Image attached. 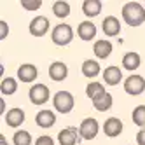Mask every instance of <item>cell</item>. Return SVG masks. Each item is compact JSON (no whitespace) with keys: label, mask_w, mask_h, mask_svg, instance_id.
<instances>
[{"label":"cell","mask_w":145,"mask_h":145,"mask_svg":"<svg viewBox=\"0 0 145 145\" xmlns=\"http://www.w3.org/2000/svg\"><path fill=\"white\" fill-rule=\"evenodd\" d=\"M122 19L129 26H140L145 21V7L140 2H128L122 7Z\"/></svg>","instance_id":"obj_1"},{"label":"cell","mask_w":145,"mask_h":145,"mask_svg":"<svg viewBox=\"0 0 145 145\" xmlns=\"http://www.w3.org/2000/svg\"><path fill=\"white\" fill-rule=\"evenodd\" d=\"M51 40L56 46H68L74 40V30L68 23H59L51 32Z\"/></svg>","instance_id":"obj_2"},{"label":"cell","mask_w":145,"mask_h":145,"mask_svg":"<svg viewBox=\"0 0 145 145\" xmlns=\"http://www.w3.org/2000/svg\"><path fill=\"white\" fill-rule=\"evenodd\" d=\"M53 105H54V110L59 114H70L74 110L75 98L70 91H58L53 96Z\"/></svg>","instance_id":"obj_3"},{"label":"cell","mask_w":145,"mask_h":145,"mask_svg":"<svg viewBox=\"0 0 145 145\" xmlns=\"http://www.w3.org/2000/svg\"><path fill=\"white\" fill-rule=\"evenodd\" d=\"M28 100L33 105H44L49 101V88L46 84H33L28 91Z\"/></svg>","instance_id":"obj_4"},{"label":"cell","mask_w":145,"mask_h":145,"mask_svg":"<svg viewBox=\"0 0 145 145\" xmlns=\"http://www.w3.org/2000/svg\"><path fill=\"white\" fill-rule=\"evenodd\" d=\"M100 131V124L96 119H93V117H86L84 121L80 122V126H79V133H80V138L82 140H93V138H96V135Z\"/></svg>","instance_id":"obj_5"},{"label":"cell","mask_w":145,"mask_h":145,"mask_svg":"<svg viewBox=\"0 0 145 145\" xmlns=\"http://www.w3.org/2000/svg\"><path fill=\"white\" fill-rule=\"evenodd\" d=\"M124 91L131 96H138L145 91V79L142 75H129L124 80Z\"/></svg>","instance_id":"obj_6"},{"label":"cell","mask_w":145,"mask_h":145,"mask_svg":"<svg viewBox=\"0 0 145 145\" xmlns=\"http://www.w3.org/2000/svg\"><path fill=\"white\" fill-rule=\"evenodd\" d=\"M28 32L33 37H44L49 32V19L46 16H35L28 25Z\"/></svg>","instance_id":"obj_7"},{"label":"cell","mask_w":145,"mask_h":145,"mask_svg":"<svg viewBox=\"0 0 145 145\" xmlns=\"http://www.w3.org/2000/svg\"><path fill=\"white\" fill-rule=\"evenodd\" d=\"M4 121H5V124L9 128H19L25 122V110L19 108V107H14L11 110H7V114L4 116Z\"/></svg>","instance_id":"obj_8"},{"label":"cell","mask_w":145,"mask_h":145,"mask_svg":"<svg viewBox=\"0 0 145 145\" xmlns=\"http://www.w3.org/2000/svg\"><path fill=\"white\" fill-rule=\"evenodd\" d=\"M35 124L39 128H42V129H47V128H53L54 124H56V114L53 110H40L37 112V116H35Z\"/></svg>","instance_id":"obj_9"},{"label":"cell","mask_w":145,"mask_h":145,"mask_svg":"<svg viewBox=\"0 0 145 145\" xmlns=\"http://www.w3.org/2000/svg\"><path fill=\"white\" fill-rule=\"evenodd\" d=\"M96 25L93 21H80L79 26H77V35L80 40H84V42H89L96 37Z\"/></svg>","instance_id":"obj_10"},{"label":"cell","mask_w":145,"mask_h":145,"mask_svg":"<svg viewBox=\"0 0 145 145\" xmlns=\"http://www.w3.org/2000/svg\"><path fill=\"white\" fill-rule=\"evenodd\" d=\"M80 138V133L75 128H65L58 133V142L59 145H77Z\"/></svg>","instance_id":"obj_11"},{"label":"cell","mask_w":145,"mask_h":145,"mask_svg":"<svg viewBox=\"0 0 145 145\" xmlns=\"http://www.w3.org/2000/svg\"><path fill=\"white\" fill-rule=\"evenodd\" d=\"M39 75V70L35 65L32 63H23L21 67L18 68V79L21 82H26V84H30V82H33Z\"/></svg>","instance_id":"obj_12"},{"label":"cell","mask_w":145,"mask_h":145,"mask_svg":"<svg viewBox=\"0 0 145 145\" xmlns=\"http://www.w3.org/2000/svg\"><path fill=\"white\" fill-rule=\"evenodd\" d=\"M101 30H103V33L107 37H116L121 32V21L116 16H107L101 21Z\"/></svg>","instance_id":"obj_13"},{"label":"cell","mask_w":145,"mask_h":145,"mask_svg":"<svg viewBox=\"0 0 145 145\" xmlns=\"http://www.w3.org/2000/svg\"><path fill=\"white\" fill-rule=\"evenodd\" d=\"M103 131L108 138H116L122 133V121L117 117H108L105 122H103Z\"/></svg>","instance_id":"obj_14"},{"label":"cell","mask_w":145,"mask_h":145,"mask_svg":"<svg viewBox=\"0 0 145 145\" xmlns=\"http://www.w3.org/2000/svg\"><path fill=\"white\" fill-rule=\"evenodd\" d=\"M103 80H105L107 86H117L119 82L122 80V72L119 67L116 65H110L103 70Z\"/></svg>","instance_id":"obj_15"},{"label":"cell","mask_w":145,"mask_h":145,"mask_svg":"<svg viewBox=\"0 0 145 145\" xmlns=\"http://www.w3.org/2000/svg\"><path fill=\"white\" fill-rule=\"evenodd\" d=\"M67 75H68V67L63 63V61H54V63H51V67H49V77L53 79L54 82L65 80Z\"/></svg>","instance_id":"obj_16"},{"label":"cell","mask_w":145,"mask_h":145,"mask_svg":"<svg viewBox=\"0 0 145 145\" xmlns=\"http://www.w3.org/2000/svg\"><path fill=\"white\" fill-rule=\"evenodd\" d=\"M93 53H95V56L98 59H107L110 54H112V42L110 40H96L95 46H93Z\"/></svg>","instance_id":"obj_17"},{"label":"cell","mask_w":145,"mask_h":145,"mask_svg":"<svg viewBox=\"0 0 145 145\" xmlns=\"http://www.w3.org/2000/svg\"><path fill=\"white\" fill-rule=\"evenodd\" d=\"M93 101V107H95L98 112H107L112 105H114V98H112V95L110 93H101L100 96H96L95 100H91Z\"/></svg>","instance_id":"obj_18"},{"label":"cell","mask_w":145,"mask_h":145,"mask_svg":"<svg viewBox=\"0 0 145 145\" xmlns=\"http://www.w3.org/2000/svg\"><path fill=\"white\" fill-rule=\"evenodd\" d=\"M140 65H142V58H140L138 53H135V51H129V53H126L122 56V68L133 72V70H137Z\"/></svg>","instance_id":"obj_19"},{"label":"cell","mask_w":145,"mask_h":145,"mask_svg":"<svg viewBox=\"0 0 145 145\" xmlns=\"http://www.w3.org/2000/svg\"><path fill=\"white\" fill-rule=\"evenodd\" d=\"M103 4L100 0H84L82 2V12H84L88 18H96L101 12Z\"/></svg>","instance_id":"obj_20"},{"label":"cell","mask_w":145,"mask_h":145,"mask_svg":"<svg viewBox=\"0 0 145 145\" xmlns=\"http://www.w3.org/2000/svg\"><path fill=\"white\" fill-rule=\"evenodd\" d=\"M82 75L84 77H89V79H95L98 77V74L101 72V67L96 59H86L84 63H82Z\"/></svg>","instance_id":"obj_21"},{"label":"cell","mask_w":145,"mask_h":145,"mask_svg":"<svg viewBox=\"0 0 145 145\" xmlns=\"http://www.w3.org/2000/svg\"><path fill=\"white\" fill-rule=\"evenodd\" d=\"M53 14L59 19H65L70 16V4L63 2V0H58V2L53 4Z\"/></svg>","instance_id":"obj_22"},{"label":"cell","mask_w":145,"mask_h":145,"mask_svg":"<svg viewBox=\"0 0 145 145\" xmlns=\"http://www.w3.org/2000/svg\"><path fill=\"white\" fill-rule=\"evenodd\" d=\"M0 91H2V95H7V96L14 95V93L18 91V80L12 79V77L2 79V82H0Z\"/></svg>","instance_id":"obj_23"},{"label":"cell","mask_w":145,"mask_h":145,"mask_svg":"<svg viewBox=\"0 0 145 145\" xmlns=\"http://www.w3.org/2000/svg\"><path fill=\"white\" fill-rule=\"evenodd\" d=\"M131 119H133V122L137 124L140 129L145 128V105L135 107V108H133V114H131Z\"/></svg>","instance_id":"obj_24"},{"label":"cell","mask_w":145,"mask_h":145,"mask_svg":"<svg viewBox=\"0 0 145 145\" xmlns=\"http://www.w3.org/2000/svg\"><path fill=\"white\" fill-rule=\"evenodd\" d=\"M12 143L14 145H32V135L25 129H18L12 137Z\"/></svg>","instance_id":"obj_25"},{"label":"cell","mask_w":145,"mask_h":145,"mask_svg":"<svg viewBox=\"0 0 145 145\" xmlns=\"http://www.w3.org/2000/svg\"><path fill=\"white\" fill-rule=\"evenodd\" d=\"M101 93H105V88H103L101 82H95V80H93V82H89L88 88H86V95L91 100H95L96 96H100Z\"/></svg>","instance_id":"obj_26"},{"label":"cell","mask_w":145,"mask_h":145,"mask_svg":"<svg viewBox=\"0 0 145 145\" xmlns=\"http://www.w3.org/2000/svg\"><path fill=\"white\" fill-rule=\"evenodd\" d=\"M40 5H42L40 0H21V7H25L26 11H37Z\"/></svg>","instance_id":"obj_27"},{"label":"cell","mask_w":145,"mask_h":145,"mask_svg":"<svg viewBox=\"0 0 145 145\" xmlns=\"http://www.w3.org/2000/svg\"><path fill=\"white\" fill-rule=\"evenodd\" d=\"M35 145H54V140L47 137V135H42V137H39L35 140Z\"/></svg>","instance_id":"obj_28"},{"label":"cell","mask_w":145,"mask_h":145,"mask_svg":"<svg viewBox=\"0 0 145 145\" xmlns=\"http://www.w3.org/2000/svg\"><path fill=\"white\" fill-rule=\"evenodd\" d=\"M7 33H9V26L5 25V21H0V39H5L7 37Z\"/></svg>","instance_id":"obj_29"},{"label":"cell","mask_w":145,"mask_h":145,"mask_svg":"<svg viewBox=\"0 0 145 145\" xmlns=\"http://www.w3.org/2000/svg\"><path fill=\"white\" fill-rule=\"evenodd\" d=\"M137 143H138V145H145V128H142V129L137 133Z\"/></svg>","instance_id":"obj_30"},{"label":"cell","mask_w":145,"mask_h":145,"mask_svg":"<svg viewBox=\"0 0 145 145\" xmlns=\"http://www.w3.org/2000/svg\"><path fill=\"white\" fill-rule=\"evenodd\" d=\"M0 145H9V143L5 142V138H4V137H0Z\"/></svg>","instance_id":"obj_31"}]
</instances>
